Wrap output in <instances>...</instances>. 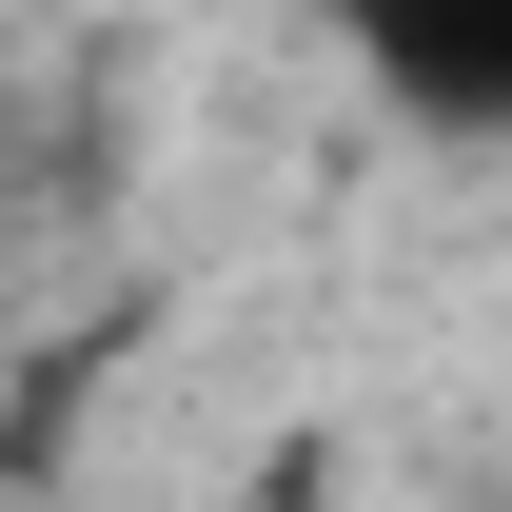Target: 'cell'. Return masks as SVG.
Listing matches in <instances>:
<instances>
[{"label": "cell", "mask_w": 512, "mask_h": 512, "mask_svg": "<svg viewBox=\"0 0 512 512\" xmlns=\"http://www.w3.org/2000/svg\"><path fill=\"white\" fill-rule=\"evenodd\" d=\"M256 512H335V473H316V453H276V473H256Z\"/></svg>", "instance_id": "cell-2"}, {"label": "cell", "mask_w": 512, "mask_h": 512, "mask_svg": "<svg viewBox=\"0 0 512 512\" xmlns=\"http://www.w3.org/2000/svg\"><path fill=\"white\" fill-rule=\"evenodd\" d=\"M375 79L414 99V119H512V0H394Z\"/></svg>", "instance_id": "cell-1"}]
</instances>
